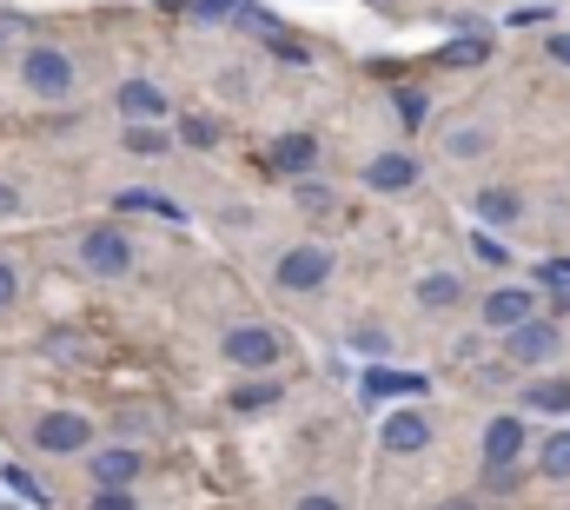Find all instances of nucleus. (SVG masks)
<instances>
[{"instance_id":"a878e982","label":"nucleus","mask_w":570,"mask_h":510,"mask_svg":"<svg viewBox=\"0 0 570 510\" xmlns=\"http://www.w3.org/2000/svg\"><path fill=\"white\" fill-rule=\"evenodd\" d=\"M352 345H359L365 358H385V352H392V339H385V332H372V325H359V332H352Z\"/></svg>"},{"instance_id":"20e7f679","label":"nucleus","mask_w":570,"mask_h":510,"mask_svg":"<svg viewBox=\"0 0 570 510\" xmlns=\"http://www.w3.org/2000/svg\"><path fill=\"white\" fill-rule=\"evenodd\" d=\"M219 352H226V365H239V372H272L286 345H279V332H272V325H232Z\"/></svg>"},{"instance_id":"a211bd4d","label":"nucleus","mask_w":570,"mask_h":510,"mask_svg":"<svg viewBox=\"0 0 570 510\" xmlns=\"http://www.w3.org/2000/svg\"><path fill=\"white\" fill-rule=\"evenodd\" d=\"M392 392H425V378H412V372H365V398H392Z\"/></svg>"},{"instance_id":"b1692460","label":"nucleus","mask_w":570,"mask_h":510,"mask_svg":"<svg viewBox=\"0 0 570 510\" xmlns=\"http://www.w3.org/2000/svg\"><path fill=\"white\" fill-rule=\"evenodd\" d=\"M471 60H485V40H452L445 46V66H471Z\"/></svg>"},{"instance_id":"412c9836","label":"nucleus","mask_w":570,"mask_h":510,"mask_svg":"<svg viewBox=\"0 0 570 510\" xmlns=\"http://www.w3.org/2000/svg\"><path fill=\"white\" fill-rule=\"evenodd\" d=\"M166 146H173V133H159V126H126V153H153V159H159Z\"/></svg>"},{"instance_id":"7ed1b4c3","label":"nucleus","mask_w":570,"mask_h":510,"mask_svg":"<svg viewBox=\"0 0 570 510\" xmlns=\"http://www.w3.org/2000/svg\"><path fill=\"white\" fill-rule=\"evenodd\" d=\"M20 80H27V93H40V100H66L80 73H73V60H66L60 46H27Z\"/></svg>"},{"instance_id":"f8f14e48","label":"nucleus","mask_w":570,"mask_h":510,"mask_svg":"<svg viewBox=\"0 0 570 510\" xmlns=\"http://www.w3.org/2000/svg\"><path fill=\"white\" fill-rule=\"evenodd\" d=\"M139 451L133 445H113V451H93V491H126L133 478H139Z\"/></svg>"},{"instance_id":"6ab92c4d","label":"nucleus","mask_w":570,"mask_h":510,"mask_svg":"<svg viewBox=\"0 0 570 510\" xmlns=\"http://www.w3.org/2000/svg\"><path fill=\"white\" fill-rule=\"evenodd\" d=\"M525 405H531V412H570V385L564 378H545V385L525 392Z\"/></svg>"},{"instance_id":"473e14b6","label":"nucleus","mask_w":570,"mask_h":510,"mask_svg":"<svg viewBox=\"0 0 570 510\" xmlns=\"http://www.w3.org/2000/svg\"><path fill=\"white\" fill-rule=\"evenodd\" d=\"M551 60H564L570 66V33H551Z\"/></svg>"},{"instance_id":"423d86ee","label":"nucleus","mask_w":570,"mask_h":510,"mask_svg":"<svg viewBox=\"0 0 570 510\" xmlns=\"http://www.w3.org/2000/svg\"><path fill=\"white\" fill-rule=\"evenodd\" d=\"M505 352H511V365H551L564 352V332L551 319H525L518 332H505Z\"/></svg>"},{"instance_id":"1a4fd4ad","label":"nucleus","mask_w":570,"mask_h":510,"mask_svg":"<svg viewBox=\"0 0 570 510\" xmlns=\"http://www.w3.org/2000/svg\"><path fill=\"white\" fill-rule=\"evenodd\" d=\"M525 458V418H491L485 425V471H518Z\"/></svg>"},{"instance_id":"5701e85b","label":"nucleus","mask_w":570,"mask_h":510,"mask_svg":"<svg viewBox=\"0 0 570 510\" xmlns=\"http://www.w3.org/2000/svg\"><path fill=\"white\" fill-rule=\"evenodd\" d=\"M445 146H452V153H458V159H478V153H485V146H491V139H485V133H478V126H458V133H452V139H445Z\"/></svg>"},{"instance_id":"393cba45","label":"nucleus","mask_w":570,"mask_h":510,"mask_svg":"<svg viewBox=\"0 0 570 510\" xmlns=\"http://www.w3.org/2000/svg\"><path fill=\"white\" fill-rule=\"evenodd\" d=\"M179 139H186V146H213L219 133H213V119H199V113H193V119H179Z\"/></svg>"},{"instance_id":"c85d7f7f","label":"nucleus","mask_w":570,"mask_h":510,"mask_svg":"<svg viewBox=\"0 0 570 510\" xmlns=\"http://www.w3.org/2000/svg\"><path fill=\"white\" fill-rule=\"evenodd\" d=\"M398 113H405V126H418L425 119V93H398Z\"/></svg>"},{"instance_id":"aec40b11","label":"nucleus","mask_w":570,"mask_h":510,"mask_svg":"<svg viewBox=\"0 0 570 510\" xmlns=\"http://www.w3.org/2000/svg\"><path fill=\"white\" fill-rule=\"evenodd\" d=\"M538 471H545V478H570V431H558V438L538 451Z\"/></svg>"},{"instance_id":"0eeeda50","label":"nucleus","mask_w":570,"mask_h":510,"mask_svg":"<svg viewBox=\"0 0 570 510\" xmlns=\"http://www.w3.org/2000/svg\"><path fill=\"white\" fill-rule=\"evenodd\" d=\"M525 319H538V292H531V285H498V292H485V325H491V332H518Z\"/></svg>"},{"instance_id":"4468645a","label":"nucleus","mask_w":570,"mask_h":510,"mask_svg":"<svg viewBox=\"0 0 570 510\" xmlns=\"http://www.w3.org/2000/svg\"><path fill=\"white\" fill-rule=\"evenodd\" d=\"M458 299H465V279H458V272H425V279H418V305H425V312H452Z\"/></svg>"},{"instance_id":"4be33fe9","label":"nucleus","mask_w":570,"mask_h":510,"mask_svg":"<svg viewBox=\"0 0 570 510\" xmlns=\"http://www.w3.org/2000/svg\"><path fill=\"white\" fill-rule=\"evenodd\" d=\"M120 212H159V219H179V206L159 199V192H120Z\"/></svg>"},{"instance_id":"ddd939ff","label":"nucleus","mask_w":570,"mask_h":510,"mask_svg":"<svg viewBox=\"0 0 570 510\" xmlns=\"http://www.w3.org/2000/svg\"><path fill=\"white\" fill-rule=\"evenodd\" d=\"M312 159H319V139H312V133H286L266 166H272V173H312Z\"/></svg>"},{"instance_id":"9b49d317","label":"nucleus","mask_w":570,"mask_h":510,"mask_svg":"<svg viewBox=\"0 0 570 510\" xmlns=\"http://www.w3.org/2000/svg\"><path fill=\"white\" fill-rule=\"evenodd\" d=\"M365 186L372 192H412L418 186V159L412 153H379V159H365Z\"/></svg>"},{"instance_id":"bb28decb","label":"nucleus","mask_w":570,"mask_h":510,"mask_svg":"<svg viewBox=\"0 0 570 510\" xmlns=\"http://www.w3.org/2000/svg\"><path fill=\"white\" fill-rule=\"evenodd\" d=\"M86 510H139V498H133V491H93Z\"/></svg>"},{"instance_id":"f3484780","label":"nucleus","mask_w":570,"mask_h":510,"mask_svg":"<svg viewBox=\"0 0 570 510\" xmlns=\"http://www.w3.org/2000/svg\"><path fill=\"white\" fill-rule=\"evenodd\" d=\"M232 20H239V33H259V40H272V46H279V40H286V33H279V27H286V20H279V13H266V7H239V13H232Z\"/></svg>"},{"instance_id":"f257e3e1","label":"nucleus","mask_w":570,"mask_h":510,"mask_svg":"<svg viewBox=\"0 0 570 510\" xmlns=\"http://www.w3.org/2000/svg\"><path fill=\"white\" fill-rule=\"evenodd\" d=\"M325 279H332V246H319V239H305V246H292L279 266H272V285L286 292V299H305V292H325Z\"/></svg>"},{"instance_id":"39448f33","label":"nucleus","mask_w":570,"mask_h":510,"mask_svg":"<svg viewBox=\"0 0 570 510\" xmlns=\"http://www.w3.org/2000/svg\"><path fill=\"white\" fill-rule=\"evenodd\" d=\"M33 445H40L46 458H86V451H93V425H86L80 412H46V418L33 425Z\"/></svg>"},{"instance_id":"dca6fc26","label":"nucleus","mask_w":570,"mask_h":510,"mask_svg":"<svg viewBox=\"0 0 570 510\" xmlns=\"http://www.w3.org/2000/svg\"><path fill=\"white\" fill-rule=\"evenodd\" d=\"M518 212H525V199H518V192H505V186H485V192H478V219H491V226H511Z\"/></svg>"},{"instance_id":"c756f323","label":"nucleus","mask_w":570,"mask_h":510,"mask_svg":"<svg viewBox=\"0 0 570 510\" xmlns=\"http://www.w3.org/2000/svg\"><path fill=\"white\" fill-rule=\"evenodd\" d=\"M193 7H199V20H219V13H239L246 0H193Z\"/></svg>"},{"instance_id":"7c9ffc66","label":"nucleus","mask_w":570,"mask_h":510,"mask_svg":"<svg viewBox=\"0 0 570 510\" xmlns=\"http://www.w3.org/2000/svg\"><path fill=\"white\" fill-rule=\"evenodd\" d=\"M292 510H345V504H339V498H325V491H312V498H299Z\"/></svg>"},{"instance_id":"f03ea898","label":"nucleus","mask_w":570,"mask_h":510,"mask_svg":"<svg viewBox=\"0 0 570 510\" xmlns=\"http://www.w3.org/2000/svg\"><path fill=\"white\" fill-rule=\"evenodd\" d=\"M80 266L93 279H126L133 272V239L120 226H93V232H80Z\"/></svg>"},{"instance_id":"2f4dec72","label":"nucleus","mask_w":570,"mask_h":510,"mask_svg":"<svg viewBox=\"0 0 570 510\" xmlns=\"http://www.w3.org/2000/svg\"><path fill=\"white\" fill-rule=\"evenodd\" d=\"M7 305H13V266L0 259V312H7Z\"/></svg>"},{"instance_id":"f704fd0d","label":"nucleus","mask_w":570,"mask_h":510,"mask_svg":"<svg viewBox=\"0 0 570 510\" xmlns=\"http://www.w3.org/2000/svg\"><path fill=\"white\" fill-rule=\"evenodd\" d=\"M432 510H478L471 498H445V504H432Z\"/></svg>"},{"instance_id":"72a5a7b5","label":"nucleus","mask_w":570,"mask_h":510,"mask_svg":"<svg viewBox=\"0 0 570 510\" xmlns=\"http://www.w3.org/2000/svg\"><path fill=\"white\" fill-rule=\"evenodd\" d=\"M13 206H20V192H13V186H7V179H0V219H7V212H13Z\"/></svg>"},{"instance_id":"cd10ccee","label":"nucleus","mask_w":570,"mask_h":510,"mask_svg":"<svg viewBox=\"0 0 570 510\" xmlns=\"http://www.w3.org/2000/svg\"><path fill=\"white\" fill-rule=\"evenodd\" d=\"M7 485H13V491H20V498H27V504H40V510H46V491H40V485H33V478H27V471H7Z\"/></svg>"},{"instance_id":"9d476101","label":"nucleus","mask_w":570,"mask_h":510,"mask_svg":"<svg viewBox=\"0 0 570 510\" xmlns=\"http://www.w3.org/2000/svg\"><path fill=\"white\" fill-rule=\"evenodd\" d=\"M120 113H126V126H159L166 119V93L153 86V80H120Z\"/></svg>"},{"instance_id":"2eb2a0df","label":"nucleus","mask_w":570,"mask_h":510,"mask_svg":"<svg viewBox=\"0 0 570 510\" xmlns=\"http://www.w3.org/2000/svg\"><path fill=\"white\" fill-rule=\"evenodd\" d=\"M279 398H286V392H279L272 378H246V385H232V398H226V405H232V412H272Z\"/></svg>"},{"instance_id":"6e6552de","label":"nucleus","mask_w":570,"mask_h":510,"mask_svg":"<svg viewBox=\"0 0 570 510\" xmlns=\"http://www.w3.org/2000/svg\"><path fill=\"white\" fill-rule=\"evenodd\" d=\"M379 445L392 458H418V451H432V418L425 412H392L385 431H379Z\"/></svg>"}]
</instances>
